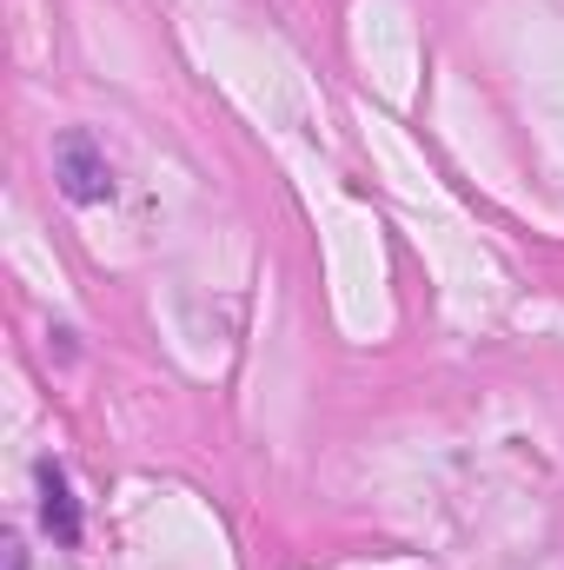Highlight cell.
Returning <instances> with one entry per match:
<instances>
[{
  "instance_id": "1",
  "label": "cell",
  "mask_w": 564,
  "mask_h": 570,
  "mask_svg": "<svg viewBox=\"0 0 564 570\" xmlns=\"http://www.w3.org/2000/svg\"><path fill=\"white\" fill-rule=\"evenodd\" d=\"M54 179H60V193H67L74 206L114 199V166H107V153L94 146V134H67V140L54 146Z\"/></svg>"
},
{
  "instance_id": "2",
  "label": "cell",
  "mask_w": 564,
  "mask_h": 570,
  "mask_svg": "<svg viewBox=\"0 0 564 570\" xmlns=\"http://www.w3.org/2000/svg\"><path fill=\"white\" fill-rule=\"evenodd\" d=\"M40 518H47V531H54L60 544H80V504H74L60 464H40Z\"/></svg>"
}]
</instances>
